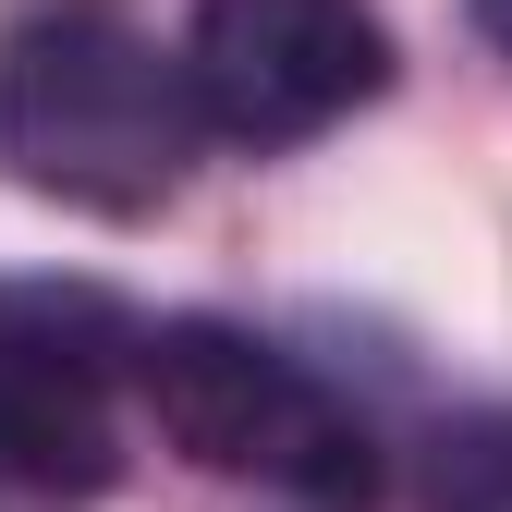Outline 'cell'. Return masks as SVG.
<instances>
[{
    "mask_svg": "<svg viewBox=\"0 0 512 512\" xmlns=\"http://www.w3.org/2000/svg\"><path fill=\"white\" fill-rule=\"evenodd\" d=\"M208 110L183 86V49L110 13H37L0 37V171L49 208L147 220L183 196Z\"/></svg>",
    "mask_w": 512,
    "mask_h": 512,
    "instance_id": "1",
    "label": "cell"
},
{
    "mask_svg": "<svg viewBox=\"0 0 512 512\" xmlns=\"http://www.w3.org/2000/svg\"><path fill=\"white\" fill-rule=\"evenodd\" d=\"M135 391L159 415V439L208 476L281 488L305 512H366L378 500V439L366 415L317 378L305 354L232 330V317H159L135 354Z\"/></svg>",
    "mask_w": 512,
    "mask_h": 512,
    "instance_id": "2",
    "label": "cell"
},
{
    "mask_svg": "<svg viewBox=\"0 0 512 512\" xmlns=\"http://www.w3.org/2000/svg\"><path fill=\"white\" fill-rule=\"evenodd\" d=\"M183 86L232 147H305L391 86V25L366 0H196Z\"/></svg>",
    "mask_w": 512,
    "mask_h": 512,
    "instance_id": "3",
    "label": "cell"
},
{
    "mask_svg": "<svg viewBox=\"0 0 512 512\" xmlns=\"http://www.w3.org/2000/svg\"><path fill=\"white\" fill-rule=\"evenodd\" d=\"M147 330L98 281H0V378L13 391H74L98 403L110 378H135Z\"/></svg>",
    "mask_w": 512,
    "mask_h": 512,
    "instance_id": "4",
    "label": "cell"
},
{
    "mask_svg": "<svg viewBox=\"0 0 512 512\" xmlns=\"http://www.w3.org/2000/svg\"><path fill=\"white\" fill-rule=\"evenodd\" d=\"M110 476H122V452H110L98 403L0 378V512H86V500H110Z\"/></svg>",
    "mask_w": 512,
    "mask_h": 512,
    "instance_id": "5",
    "label": "cell"
},
{
    "mask_svg": "<svg viewBox=\"0 0 512 512\" xmlns=\"http://www.w3.org/2000/svg\"><path fill=\"white\" fill-rule=\"evenodd\" d=\"M427 512H512V403L439 427V452H427Z\"/></svg>",
    "mask_w": 512,
    "mask_h": 512,
    "instance_id": "6",
    "label": "cell"
},
{
    "mask_svg": "<svg viewBox=\"0 0 512 512\" xmlns=\"http://www.w3.org/2000/svg\"><path fill=\"white\" fill-rule=\"evenodd\" d=\"M476 37H488V49L512 61V0H476Z\"/></svg>",
    "mask_w": 512,
    "mask_h": 512,
    "instance_id": "7",
    "label": "cell"
}]
</instances>
